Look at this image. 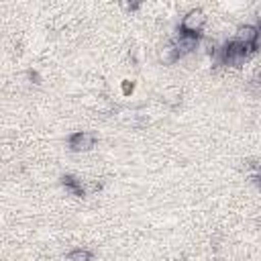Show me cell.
<instances>
[{"instance_id":"8992f818","label":"cell","mask_w":261,"mask_h":261,"mask_svg":"<svg viewBox=\"0 0 261 261\" xmlns=\"http://www.w3.org/2000/svg\"><path fill=\"white\" fill-rule=\"evenodd\" d=\"M161 100L167 104V106H177L179 100H181V90L177 86H171V88H165L161 92Z\"/></svg>"},{"instance_id":"5b68a950","label":"cell","mask_w":261,"mask_h":261,"mask_svg":"<svg viewBox=\"0 0 261 261\" xmlns=\"http://www.w3.org/2000/svg\"><path fill=\"white\" fill-rule=\"evenodd\" d=\"M63 186H65V190L69 192V194H73V196H84V181L82 179H77V177H73V175H63Z\"/></svg>"},{"instance_id":"277c9868","label":"cell","mask_w":261,"mask_h":261,"mask_svg":"<svg viewBox=\"0 0 261 261\" xmlns=\"http://www.w3.org/2000/svg\"><path fill=\"white\" fill-rule=\"evenodd\" d=\"M173 47L177 49L179 57H181V55H188V53H192V51H194V49L198 47V37H190V35H179V37L175 39Z\"/></svg>"},{"instance_id":"3957f363","label":"cell","mask_w":261,"mask_h":261,"mask_svg":"<svg viewBox=\"0 0 261 261\" xmlns=\"http://www.w3.org/2000/svg\"><path fill=\"white\" fill-rule=\"evenodd\" d=\"M94 145H96V135L94 133L80 130V133H73L69 137V147L73 151H90Z\"/></svg>"},{"instance_id":"ba28073f","label":"cell","mask_w":261,"mask_h":261,"mask_svg":"<svg viewBox=\"0 0 261 261\" xmlns=\"http://www.w3.org/2000/svg\"><path fill=\"white\" fill-rule=\"evenodd\" d=\"M90 257H92V253L88 249H75V251L67 253L65 261H90Z\"/></svg>"},{"instance_id":"52a82bcc","label":"cell","mask_w":261,"mask_h":261,"mask_svg":"<svg viewBox=\"0 0 261 261\" xmlns=\"http://www.w3.org/2000/svg\"><path fill=\"white\" fill-rule=\"evenodd\" d=\"M159 59H161V63H165V65H171V63H175V61L179 59V53H177V49L173 47V43L161 47V51H159Z\"/></svg>"},{"instance_id":"6da1fadb","label":"cell","mask_w":261,"mask_h":261,"mask_svg":"<svg viewBox=\"0 0 261 261\" xmlns=\"http://www.w3.org/2000/svg\"><path fill=\"white\" fill-rule=\"evenodd\" d=\"M204 24H206V14L200 8H194V10H190V12L184 14V18L179 22V29H181V35L198 37L200 31L204 29Z\"/></svg>"},{"instance_id":"9c48e42d","label":"cell","mask_w":261,"mask_h":261,"mask_svg":"<svg viewBox=\"0 0 261 261\" xmlns=\"http://www.w3.org/2000/svg\"><path fill=\"white\" fill-rule=\"evenodd\" d=\"M133 90H135V84H133V82H128V80H124V82H122V94H124V96H128Z\"/></svg>"},{"instance_id":"7a4b0ae2","label":"cell","mask_w":261,"mask_h":261,"mask_svg":"<svg viewBox=\"0 0 261 261\" xmlns=\"http://www.w3.org/2000/svg\"><path fill=\"white\" fill-rule=\"evenodd\" d=\"M257 39H259V29L253 27V24H245V27H239L237 29V35H234V41L245 45L251 53L257 49Z\"/></svg>"}]
</instances>
